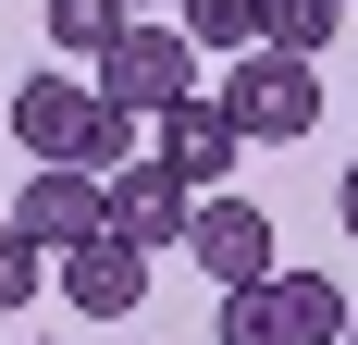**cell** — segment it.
I'll return each instance as SVG.
<instances>
[{"mask_svg": "<svg viewBox=\"0 0 358 345\" xmlns=\"http://www.w3.org/2000/svg\"><path fill=\"white\" fill-rule=\"evenodd\" d=\"M185 37L198 50H259V0H185Z\"/></svg>", "mask_w": 358, "mask_h": 345, "instance_id": "obj_13", "label": "cell"}, {"mask_svg": "<svg viewBox=\"0 0 358 345\" xmlns=\"http://www.w3.org/2000/svg\"><path fill=\"white\" fill-rule=\"evenodd\" d=\"M13 222L62 259V247H87V235L111 222V172H87V161H37V172H25V198H13Z\"/></svg>", "mask_w": 358, "mask_h": 345, "instance_id": "obj_4", "label": "cell"}, {"mask_svg": "<svg viewBox=\"0 0 358 345\" xmlns=\"http://www.w3.org/2000/svg\"><path fill=\"white\" fill-rule=\"evenodd\" d=\"M185 222H198V185H185V172H161V161L111 172V235H136L148 259H161V247H185Z\"/></svg>", "mask_w": 358, "mask_h": 345, "instance_id": "obj_8", "label": "cell"}, {"mask_svg": "<svg viewBox=\"0 0 358 345\" xmlns=\"http://www.w3.org/2000/svg\"><path fill=\"white\" fill-rule=\"evenodd\" d=\"M222 111H235V124H248V136H309V124H322V62H309V50H272V37H259V50H235V74H222L210 87Z\"/></svg>", "mask_w": 358, "mask_h": 345, "instance_id": "obj_1", "label": "cell"}, {"mask_svg": "<svg viewBox=\"0 0 358 345\" xmlns=\"http://www.w3.org/2000/svg\"><path fill=\"white\" fill-rule=\"evenodd\" d=\"M334 25H346V0H259V37H272V50L334 62Z\"/></svg>", "mask_w": 358, "mask_h": 345, "instance_id": "obj_11", "label": "cell"}, {"mask_svg": "<svg viewBox=\"0 0 358 345\" xmlns=\"http://www.w3.org/2000/svg\"><path fill=\"white\" fill-rule=\"evenodd\" d=\"M50 284L74 296V321H136V309H148V247L99 222L87 247H62V259H50Z\"/></svg>", "mask_w": 358, "mask_h": 345, "instance_id": "obj_3", "label": "cell"}, {"mask_svg": "<svg viewBox=\"0 0 358 345\" xmlns=\"http://www.w3.org/2000/svg\"><path fill=\"white\" fill-rule=\"evenodd\" d=\"M185 259H198L210 284H272V272H285V259H272V210H259V198H198Z\"/></svg>", "mask_w": 358, "mask_h": 345, "instance_id": "obj_5", "label": "cell"}, {"mask_svg": "<svg viewBox=\"0 0 358 345\" xmlns=\"http://www.w3.org/2000/svg\"><path fill=\"white\" fill-rule=\"evenodd\" d=\"M37 25H50V50H62V62H99L111 37L136 25V0H50Z\"/></svg>", "mask_w": 358, "mask_h": 345, "instance_id": "obj_10", "label": "cell"}, {"mask_svg": "<svg viewBox=\"0 0 358 345\" xmlns=\"http://www.w3.org/2000/svg\"><path fill=\"white\" fill-rule=\"evenodd\" d=\"M272 309H285V345H346V296H334V272H272Z\"/></svg>", "mask_w": 358, "mask_h": 345, "instance_id": "obj_9", "label": "cell"}, {"mask_svg": "<svg viewBox=\"0 0 358 345\" xmlns=\"http://www.w3.org/2000/svg\"><path fill=\"white\" fill-rule=\"evenodd\" d=\"M346 345H358V309H346Z\"/></svg>", "mask_w": 358, "mask_h": 345, "instance_id": "obj_16", "label": "cell"}, {"mask_svg": "<svg viewBox=\"0 0 358 345\" xmlns=\"http://www.w3.org/2000/svg\"><path fill=\"white\" fill-rule=\"evenodd\" d=\"M222 345H285V309H272V284H222Z\"/></svg>", "mask_w": 358, "mask_h": 345, "instance_id": "obj_12", "label": "cell"}, {"mask_svg": "<svg viewBox=\"0 0 358 345\" xmlns=\"http://www.w3.org/2000/svg\"><path fill=\"white\" fill-rule=\"evenodd\" d=\"M198 62H210V50H198L185 25H124V37L99 50V99L136 111V124H161L173 99H198Z\"/></svg>", "mask_w": 358, "mask_h": 345, "instance_id": "obj_2", "label": "cell"}, {"mask_svg": "<svg viewBox=\"0 0 358 345\" xmlns=\"http://www.w3.org/2000/svg\"><path fill=\"white\" fill-rule=\"evenodd\" d=\"M37 272H50V247H37L25 222H0V309H25V296H37Z\"/></svg>", "mask_w": 358, "mask_h": 345, "instance_id": "obj_14", "label": "cell"}, {"mask_svg": "<svg viewBox=\"0 0 358 345\" xmlns=\"http://www.w3.org/2000/svg\"><path fill=\"white\" fill-rule=\"evenodd\" d=\"M13 136H25V161H87V136H99V87L25 74V87H13Z\"/></svg>", "mask_w": 358, "mask_h": 345, "instance_id": "obj_7", "label": "cell"}, {"mask_svg": "<svg viewBox=\"0 0 358 345\" xmlns=\"http://www.w3.org/2000/svg\"><path fill=\"white\" fill-rule=\"evenodd\" d=\"M235 148H248V124H235V111H222L210 87H198V99H173V111H161V136H148V161H161V172H185V185L210 198L222 172H235Z\"/></svg>", "mask_w": 358, "mask_h": 345, "instance_id": "obj_6", "label": "cell"}, {"mask_svg": "<svg viewBox=\"0 0 358 345\" xmlns=\"http://www.w3.org/2000/svg\"><path fill=\"white\" fill-rule=\"evenodd\" d=\"M334 222H346V247H358V161H346V185H334Z\"/></svg>", "mask_w": 358, "mask_h": 345, "instance_id": "obj_15", "label": "cell"}]
</instances>
